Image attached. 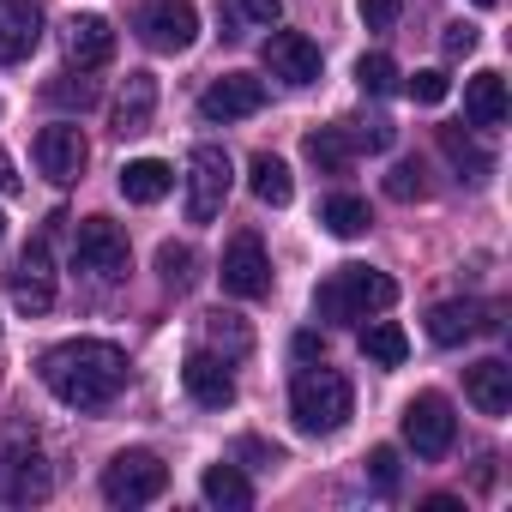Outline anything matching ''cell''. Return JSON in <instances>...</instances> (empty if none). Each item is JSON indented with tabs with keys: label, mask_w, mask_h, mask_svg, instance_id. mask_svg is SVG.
Listing matches in <instances>:
<instances>
[{
	"label": "cell",
	"mask_w": 512,
	"mask_h": 512,
	"mask_svg": "<svg viewBox=\"0 0 512 512\" xmlns=\"http://www.w3.org/2000/svg\"><path fill=\"white\" fill-rule=\"evenodd\" d=\"M37 374L67 410H109L127 386V356L103 338H67V344L43 350Z\"/></svg>",
	"instance_id": "cell-1"
},
{
	"label": "cell",
	"mask_w": 512,
	"mask_h": 512,
	"mask_svg": "<svg viewBox=\"0 0 512 512\" xmlns=\"http://www.w3.org/2000/svg\"><path fill=\"white\" fill-rule=\"evenodd\" d=\"M398 302V284L374 266H338L320 290H314V314L320 320H362V314H386Z\"/></svg>",
	"instance_id": "cell-2"
},
{
	"label": "cell",
	"mask_w": 512,
	"mask_h": 512,
	"mask_svg": "<svg viewBox=\"0 0 512 512\" xmlns=\"http://www.w3.org/2000/svg\"><path fill=\"white\" fill-rule=\"evenodd\" d=\"M350 410H356V392H350L344 374H332V368L296 374V386H290V416H296L302 434H338V428L350 422Z\"/></svg>",
	"instance_id": "cell-3"
},
{
	"label": "cell",
	"mask_w": 512,
	"mask_h": 512,
	"mask_svg": "<svg viewBox=\"0 0 512 512\" xmlns=\"http://www.w3.org/2000/svg\"><path fill=\"white\" fill-rule=\"evenodd\" d=\"M49 494H55V470H49L37 434L25 422H13L0 434V500L31 506V500H49Z\"/></svg>",
	"instance_id": "cell-4"
},
{
	"label": "cell",
	"mask_w": 512,
	"mask_h": 512,
	"mask_svg": "<svg viewBox=\"0 0 512 512\" xmlns=\"http://www.w3.org/2000/svg\"><path fill=\"white\" fill-rule=\"evenodd\" d=\"M163 488H169V464H163L157 452H145V446L115 452V458L103 464V500H109V506H145V500H157Z\"/></svg>",
	"instance_id": "cell-5"
},
{
	"label": "cell",
	"mask_w": 512,
	"mask_h": 512,
	"mask_svg": "<svg viewBox=\"0 0 512 512\" xmlns=\"http://www.w3.org/2000/svg\"><path fill=\"white\" fill-rule=\"evenodd\" d=\"M127 260H133V247H127V229L109 223V217H85L73 229V266L91 272L97 284H115L127 278Z\"/></svg>",
	"instance_id": "cell-6"
},
{
	"label": "cell",
	"mask_w": 512,
	"mask_h": 512,
	"mask_svg": "<svg viewBox=\"0 0 512 512\" xmlns=\"http://www.w3.org/2000/svg\"><path fill=\"white\" fill-rule=\"evenodd\" d=\"M133 31L145 49L157 55H181L199 43V13H193V0H145V7L133 13Z\"/></svg>",
	"instance_id": "cell-7"
},
{
	"label": "cell",
	"mask_w": 512,
	"mask_h": 512,
	"mask_svg": "<svg viewBox=\"0 0 512 512\" xmlns=\"http://www.w3.org/2000/svg\"><path fill=\"white\" fill-rule=\"evenodd\" d=\"M229 181H235L229 151L223 145H193V157H187V223H211L229 199Z\"/></svg>",
	"instance_id": "cell-8"
},
{
	"label": "cell",
	"mask_w": 512,
	"mask_h": 512,
	"mask_svg": "<svg viewBox=\"0 0 512 512\" xmlns=\"http://www.w3.org/2000/svg\"><path fill=\"white\" fill-rule=\"evenodd\" d=\"M452 434H458V416H452V404L440 392H422V398L404 404V446L416 458H428V464L446 458L452 452Z\"/></svg>",
	"instance_id": "cell-9"
},
{
	"label": "cell",
	"mask_w": 512,
	"mask_h": 512,
	"mask_svg": "<svg viewBox=\"0 0 512 512\" xmlns=\"http://www.w3.org/2000/svg\"><path fill=\"white\" fill-rule=\"evenodd\" d=\"M223 290L229 296H241V302H260V296H272V260H266V247H260V235H235L229 247H223Z\"/></svg>",
	"instance_id": "cell-10"
},
{
	"label": "cell",
	"mask_w": 512,
	"mask_h": 512,
	"mask_svg": "<svg viewBox=\"0 0 512 512\" xmlns=\"http://www.w3.org/2000/svg\"><path fill=\"white\" fill-rule=\"evenodd\" d=\"M31 151H37V169H43L55 187L79 181V175H85V163H91V145H85L79 121H55V127H43Z\"/></svg>",
	"instance_id": "cell-11"
},
{
	"label": "cell",
	"mask_w": 512,
	"mask_h": 512,
	"mask_svg": "<svg viewBox=\"0 0 512 512\" xmlns=\"http://www.w3.org/2000/svg\"><path fill=\"white\" fill-rule=\"evenodd\" d=\"M266 73L290 91L320 85V43H308L302 31H272L266 37Z\"/></svg>",
	"instance_id": "cell-12"
},
{
	"label": "cell",
	"mask_w": 512,
	"mask_h": 512,
	"mask_svg": "<svg viewBox=\"0 0 512 512\" xmlns=\"http://www.w3.org/2000/svg\"><path fill=\"white\" fill-rule=\"evenodd\" d=\"M260 109H266V79H253V73H223L199 97L205 121H247V115H260Z\"/></svg>",
	"instance_id": "cell-13"
},
{
	"label": "cell",
	"mask_w": 512,
	"mask_h": 512,
	"mask_svg": "<svg viewBox=\"0 0 512 512\" xmlns=\"http://www.w3.org/2000/svg\"><path fill=\"white\" fill-rule=\"evenodd\" d=\"M7 290L25 314H49L55 308V272H49V235H37L25 253H19V266L7 272Z\"/></svg>",
	"instance_id": "cell-14"
},
{
	"label": "cell",
	"mask_w": 512,
	"mask_h": 512,
	"mask_svg": "<svg viewBox=\"0 0 512 512\" xmlns=\"http://www.w3.org/2000/svg\"><path fill=\"white\" fill-rule=\"evenodd\" d=\"M181 386H187V398L205 404V410H229V404H235V374H229V362L211 356V350H193V356L181 362Z\"/></svg>",
	"instance_id": "cell-15"
},
{
	"label": "cell",
	"mask_w": 512,
	"mask_h": 512,
	"mask_svg": "<svg viewBox=\"0 0 512 512\" xmlns=\"http://www.w3.org/2000/svg\"><path fill=\"white\" fill-rule=\"evenodd\" d=\"M67 61H73L79 73L109 67V61H115V25H109L103 13H73V19H67Z\"/></svg>",
	"instance_id": "cell-16"
},
{
	"label": "cell",
	"mask_w": 512,
	"mask_h": 512,
	"mask_svg": "<svg viewBox=\"0 0 512 512\" xmlns=\"http://www.w3.org/2000/svg\"><path fill=\"white\" fill-rule=\"evenodd\" d=\"M43 43V7L37 0H0V61H25Z\"/></svg>",
	"instance_id": "cell-17"
},
{
	"label": "cell",
	"mask_w": 512,
	"mask_h": 512,
	"mask_svg": "<svg viewBox=\"0 0 512 512\" xmlns=\"http://www.w3.org/2000/svg\"><path fill=\"white\" fill-rule=\"evenodd\" d=\"M476 332H500V320H494V308H476V302H440L434 314H428V338L434 344H464V338H476Z\"/></svg>",
	"instance_id": "cell-18"
},
{
	"label": "cell",
	"mask_w": 512,
	"mask_h": 512,
	"mask_svg": "<svg viewBox=\"0 0 512 512\" xmlns=\"http://www.w3.org/2000/svg\"><path fill=\"white\" fill-rule=\"evenodd\" d=\"M464 392H470V404L482 416H506L512 410V368L500 356H482V362L464 368Z\"/></svg>",
	"instance_id": "cell-19"
},
{
	"label": "cell",
	"mask_w": 512,
	"mask_h": 512,
	"mask_svg": "<svg viewBox=\"0 0 512 512\" xmlns=\"http://www.w3.org/2000/svg\"><path fill=\"white\" fill-rule=\"evenodd\" d=\"M151 115H157V79L151 73H127V85L115 97V133L133 139V133L151 127Z\"/></svg>",
	"instance_id": "cell-20"
},
{
	"label": "cell",
	"mask_w": 512,
	"mask_h": 512,
	"mask_svg": "<svg viewBox=\"0 0 512 512\" xmlns=\"http://www.w3.org/2000/svg\"><path fill=\"white\" fill-rule=\"evenodd\" d=\"M169 187H175V169H169L163 157H133V163L121 169V193H127L133 205H157Z\"/></svg>",
	"instance_id": "cell-21"
},
{
	"label": "cell",
	"mask_w": 512,
	"mask_h": 512,
	"mask_svg": "<svg viewBox=\"0 0 512 512\" xmlns=\"http://www.w3.org/2000/svg\"><path fill=\"white\" fill-rule=\"evenodd\" d=\"M223 37H247V31H272L284 19V0H217Z\"/></svg>",
	"instance_id": "cell-22"
},
{
	"label": "cell",
	"mask_w": 512,
	"mask_h": 512,
	"mask_svg": "<svg viewBox=\"0 0 512 512\" xmlns=\"http://www.w3.org/2000/svg\"><path fill=\"white\" fill-rule=\"evenodd\" d=\"M464 115H470V127H500L506 121V79L500 73H476L464 85Z\"/></svg>",
	"instance_id": "cell-23"
},
{
	"label": "cell",
	"mask_w": 512,
	"mask_h": 512,
	"mask_svg": "<svg viewBox=\"0 0 512 512\" xmlns=\"http://www.w3.org/2000/svg\"><path fill=\"white\" fill-rule=\"evenodd\" d=\"M199 494H205L211 506H229V512H247V506H253V482L241 476V464H205Z\"/></svg>",
	"instance_id": "cell-24"
},
{
	"label": "cell",
	"mask_w": 512,
	"mask_h": 512,
	"mask_svg": "<svg viewBox=\"0 0 512 512\" xmlns=\"http://www.w3.org/2000/svg\"><path fill=\"white\" fill-rule=\"evenodd\" d=\"M247 187H253V199H260V205H290L296 199V181H290L284 157H272V151H260V157L247 163Z\"/></svg>",
	"instance_id": "cell-25"
},
{
	"label": "cell",
	"mask_w": 512,
	"mask_h": 512,
	"mask_svg": "<svg viewBox=\"0 0 512 512\" xmlns=\"http://www.w3.org/2000/svg\"><path fill=\"white\" fill-rule=\"evenodd\" d=\"M302 151H308V163H314L320 175H350V163H356V145H350L344 127H314Z\"/></svg>",
	"instance_id": "cell-26"
},
{
	"label": "cell",
	"mask_w": 512,
	"mask_h": 512,
	"mask_svg": "<svg viewBox=\"0 0 512 512\" xmlns=\"http://www.w3.org/2000/svg\"><path fill=\"white\" fill-rule=\"evenodd\" d=\"M205 344H211V356H223V362H241L247 350H253V326L241 320V314H205Z\"/></svg>",
	"instance_id": "cell-27"
},
{
	"label": "cell",
	"mask_w": 512,
	"mask_h": 512,
	"mask_svg": "<svg viewBox=\"0 0 512 512\" xmlns=\"http://www.w3.org/2000/svg\"><path fill=\"white\" fill-rule=\"evenodd\" d=\"M440 151L452 157V169H458L464 181H488V169H494V157H488L476 139H464V127H440Z\"/></svg>",
	"instance_id": "cell-28"
},
{
	"label": "cell",
	"mask_w": 512,
	"mask_h": 512,
	"mask_svg": "<svg viewBox=\"0 0 512 512\" xmlns=\"http://www.w3.org/2000/svg\"><path fill=\"white\" fill-rule=\"evenodd\" d=\"M362 356H368L374 368H404V356H410V338H404V326H392V320L368 326V332H362Z\"/></svg>",
	"instance_id": "cell-29"
},
{
	"label": "cell",
	"mask_w": 512,
	"mask_h": 512,
	"mask_svg": "<svg viewBox=\"0 0 512 512\" xmlns=\"http://www.w3.org/2000/svg\"><path fill=\"white\" fill-rule=\"evenodd\" d=\"M157 278L181 296V290H193V278H199V253L187 247V241H163L157 247Z\"/></svg>",
	"instance_id": "cell-30"
},
{
	"label": "cell",
	"mask_w": 512,
	"mask_h": 512,
	"mask_svg": "<svg viewBox=\"0 0 512 512\" xmlns=\"http://www.w3.org/2000/svg\"><path fill=\"white\" fill-rule=\"evenodd\" d=\"M320 223H326L332 235H344V241H350V235H362L374 217H368V199H356V193H332V199L320 205Z\"/></svg>",
	"instance_id": "cell-31"
},
{
	"label": "cell",
	"mask_w": 512,
	"mask_h": 512,
	"mask_svg": "<svg viewBox=\"0 0 512 512\" xmlns=\"http://www.w3.org/2000/svg\"><path fill=\"white\" fill-rule=\"evenodd\" d=\"M344 133H350V145H356V151H392V145H398V127H392L386 115H368V121H344Z\"/></svg>",
	"instance_id": "cell-32"
},
{
	"label": "cell",
	"mask_w": 512,
	"mask_h": 512,
	"mask_svg": "<svg viewBox=\"0 0 512 512\" xmlns=\"http://www.w3.org/2000/svg\"><path fill=\"white\" fill-rule=\"evenodd\" d=\"M356 85H362L368 97H386V91L398 85V67H392L386 55H362V61H356Z\"/></svg>",
	"instance_id": "cell-33"
},
{
	"label": "cell",
	"mask_w": 512,
	"mask_h": 512,
	"mask_svg": "<svg viewBox=\"0 0 512 512\" xmlns=\"http://www.w3.org/2000/svg\"><path fill=\"white\" fill-rule=\"evenodd\" d=\"M386 193L404 199V205H410V199H428V169H422V157H416V163H398V169L386 175Z\"/></svg>",
	"instance_id": "cell-34"
},
{
	"label": "cell",
	"mask_w": 512,
	"mask_h": 512,
	"mask_svg": "<svg viewBox=\"0 0 512 512\" xmlns=\"http://www.w3.org/2000/svg\"><path fill=\"white\" fill-rule=\"evenodd\" d=\"M356 13H362V25L368 31H398V13H404V0H356Z\"/></svg>",
	"instance_id": "cell-35"
},
{
	"label": "cell",
	"mask_w": 512,
	"mask_h": 512,
	"mask_svg": "<svg viewBox=\"0 0 512 512\" xmlns=\"http://www.w3.org/2000/svg\"><path fill=\"white\" fill-rule=\"evenodd\" d=\"M43 97H49V103H67V109H85V103H91V85H85V79L73 85V73H61V79L43 85Z\"/></svg>",
	"instance_id": "cell-36"
},
{
	"label": "cell",
	"mask_w": 512,
	"mask_h": 512,
	"mask_svg": "<svg viewBox=\"0 0 512 512\" xmlns=\"http://www.w3.org/2000/svg\"><path fill=\"white\" fill-rule=\"evenodd\" d=\"M368 476H374V488L392 494V488H398V452H392V446H374V452H368Z\"/></svg>",
	"instance_id": "cell-37"
},
{
	"label": "cell",
	"mask_w": 512,
	"mask_h": 512,
	"mask_svg": "<svg viewBox=\"0 0 512 512\" xmlns=\"http://www.w3.org/2000/svg\"><path fill=\"white\" fill-rule=\"evenodd\" d=\"M410 97H416V103H440V97H446V73H440V67H422V73L410 79Z\"/></svg>",
	"instance_id": "cell-38"
},
{
	"label": "cell",
	"mask_w": 512,
	"mask_h": 512,
	"mask_svg": "<svg viewBox=\"0 0 512 512\" xmlns=\"http://www.w3.org/2000/svg\"><path fill=\"white\" fill-rule=\"evenodd\" d=\"M440 43H446V55H452V61H464V55L476 49V25H446V37H440Z\"/></svg>",
	"instance_id": "cell-39"
},
{
	"label": "cell",
	"mask_w": 512,
	"mask_h": 512,
	"mask_svg": "<svg viewBox=\"0 0 512 512\" xmlns=\"http://www.w3.org/2000/svg\"><path fill=\"white\" fill-rule=\"evenodd\" d=\"M0 193H19V169H13L7 151H0Z\"/></svg>",
	"instance_id": "cell-40"
},
{
	"label": "cell",
	"mask_w": 512,
	"mask_h": 512,
	"mask_svg": "<svg viewBox=\"0 0 512 512\" xmlns=\"http://www.w3.org/2000/svg\"><path fill=\"white\" fill-rule=\"evenodd\" d=\"M314 356H320V332H302L296 338V362H314Z\"/></svg>",
	"instance_id": "cell-41"
},
{
	"label": "cell",
	"mask_w": 512,
	"mask_h": 512,
	"mask_svg": "<svg viewBox=\"0 0 512 512\" xmlns=\"http://www.w3.org/2000/svg\"><path fill=\"white\" fill-rule=\"evenodd\" d=\"M476 7H500V0H476Z\"/></svg>",
	"instance_id": "cell-42"
},
{
	"label": "cell",
	"mask_w": 512,
	"mask_h": 512,
	"mask_svg": "<svg viewBox=\"0 0 512 512\" xmlns=\"http://www.w3.org/2000/svg\"><path fill=\"white\" fill-rule=\"evenodd\" d=\"M0 235H7V217H0Z\"/></svg>",
	"instance_id": "cell-43"
}]
</instances>
